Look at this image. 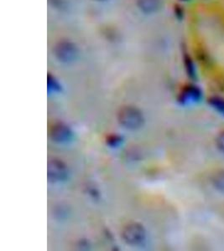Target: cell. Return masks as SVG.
<instances>
[{
  "label": "cell",
  "mask_w": 224,
  "mask_h": 251,
  "mask_svg": "<svg viewBox=\"0 0 224 251\" xmlns=\"http://www.w3.org/2000/svg\"><path fill=\"white\" fill-rule=\"evenodd\" d=\"M118 123L130 130H137L144 125V117L140 110L134 106H125L118 111Z\"/></svg>",
  "instance_id": "obj_1"
},
{
  "label": "cell",
  "mask_w": 224,
  "mask_h": 251,
  "mask_svg": "<svg viewBox=\"0 0 224 251\" xmlns=\"http://www.w3.org/2000/svg\"><path fill=\"white\" fill-rule=\"evenodd\" d=\"M122 238L130 246H141L146 240V230L140 224L131 223L124 227Z\"/></svg>",
  "instance_id": "obj_2"
},
{
  "label": "cell",
  "mask_w": 224,
  "mask_h": 251,
  "mask_svg": "<svg viewBox=\"0 0 224 251\" xmlns=\"http://www.w3.org/2000/svg\"><path fill=\"white\" fill-rule=\"evenodd\" d=\"M68 169L66 164L57 159L52 158L47 163V178L52 183H60L67 178Z\"/></svg>",
  "instance_id": "obj_3"
},
{
  "label": "cell",
  "mask_w": 224,
  "mask_h": 251,
  "mask_svg": "<svg viewBox=\"0 0 224 251\" xmlns=\"http://www.w3.org/2000/svg\"><path fill=\"white\" fill-rule=\"evenodd\" d=\"M50 137L55 143H66L72 140V131L64 123H56L50 129Z\"/></svg>",
  "instance_id": "obj_4"
},
{
  "label": "cell",
  "mask_w": 224,
  "mask_h": 251,
  "mask_svg": "<svg viewBox=\"0 0 224 251\" xmlns=\"http://www.w3.org/2000/svg\"><path fill=\"white\" fill-rule=\"evenodd\" d=\"M202 97L201 92L196 87H190L187 89L179 99V101L182 105H188V104H193L200 101Z\"/></svg>",
  "instance_id": "obj_5"
},
{
  "label": "cell",
  "mask_w": 224,
  "mask_h": 251,
  "mask_svg": "<svg viewBox=\"0 0 224 251\" xmlns=\"http://www.w3.org/2000/svg\"><path fill=\"white\" fill-rule=\"evenodd\" d=\"M212 184L215 190L224 194V169L217 172L212 178Z\"/></svg>",
  "instance_id": "obj_6"
},
{
  "label": "cell",
  "mask_w": 224,
  "mask_h": 251,
  "mask_svg": "<svg viewBox=\"0 0 224 251\" xmlns=\"http://www.w3.org/2000/svg\"><path fill=\"white\" fill-rule=\"evenodd\" d=\"M210 106L224 117V99L221 97H213L209 100Z\"/></svg>",
  "instance_id": "obj_7"
},
{
  "label": "cell",
  "mask_w": 224,
  "mask_h": 251,
  "mask_svg": "<svg viewBox=\"0 0 224 251\" xmlns=\"http://www.w3.org/2000/svg\"><path fill=\"white\" fill-rule=\"evenodd\" d=\"M216 146H217V148H218L219 151L224 154V131L220 132L219 136L217 137Z\"/></svg>",
  "instance_id": "obj_8"
},
{
  "label": "cell",
  "mask_w": 224,
  "mask_h": 251,
  "mask_svg": "<svg viewBox=\"0 0 224 251\" xmlns=\"http://www.w3.org/2000/svg\"><path fill=\"white\" fill-rule=\"evenodd\" d=\"M121 138L118 136H112V137H110L109 138V140H108V143L110 144V146H112V147H116V146L118 145V143H120Z\"/></svg>",
  "instance_id": "obj_9"
}]
</instances>
